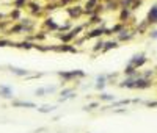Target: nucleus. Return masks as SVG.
<instances>
[{
  "instance_id": "nucleus-1",
  "label": "nucleus",
  "mask_w": 157,
  "mask_h": 133,
  "mask_svg": "<svg viewBox=\"0 0 157 133\" xmlns=\"http://www.w3.org/2000/svg\"><path fill=\"white\" fill-rule=\"evenodd\" d=\"M57 75L61 77L63 80H72V78H77V77H85V72L80 70V69H77V70H69V72H57Z\"/></svg>"
},
{
  "instance_id": "nucleus-2",
  "label": "nucleus",
  "mask_w": 157,
  "mask_h": 133,
  "mask_svg": "<svg viewBox=\"0 0 157 133\" xmlns=\"http://www.w3.org/2000/svg\"><path fill=\"white\" fill-rule=\"evenodd\" d=\"M66 13L69 14L71 19H78L85 14V9L82 7H71V8H66Z\"/></svg>"
},
{
  "instance_id": "nucleus-3",
  "label": "nucleus",
  "mask_w": 157,
  "mask_h": 133,
  "mask_svg": "<svg viewBox=\"0 0 157 133\" xmlns=\"http://www.w3.org/2000/svg\"><path fill=\"white\" fill-rule=\"evenodd\" d=\"M102 35H105V28H104V27H99V28H94V30H91L90 33H87L83 39H91V38H99V36H102Z\"/></svg>"
},
{
  "instance_id": "nucleus-4",
  "label": "nucleus",
  "mask_w": 157,
  "mask_h": 133,
  "mask_svg": "<svg viewBox=\"0 0 157 133\" xmlns=\"http://www.w3.org/2000/svg\"><path fill=\"white\" fill-rule=\"evenodd\" d=\"M145 63H146V58H145V57H143V55H140V57H138V55H135V57H134V58L131 60V63H129V64H131V66H132V68H135V69H138V68H140V66H143Z\"/></svg>"
},
{
  "instance_id": "nucleus-5",
  "label": "nucleus",
  "mask_w": 157,
  "mask_h": 133,
  "mask_svg": "<svg viewBox=\"0 0 157 133\" xmlns=\"http://www.w3.org/2000/svg\"><path fill=\"white\" fill-rule=\"evenodd\" d=\"M148 22L149 24H157V7L156 5L149 9V13H148Z\"/></svg>"
},
{
  "instance_id": "nucleus-6",
  "label": "nucleus",
  "mask_w": 157,
  "mask_h": 133,
  "mask_svg": "<svg viewBox=\"0 0 157 133\" xmlns=\"http://www.w3.org/2000/svg\"><path fill=\"white\" fill-rule=\"evenodd\" d=\"M10 70L18 77H27L30 74V70H25V69H21V68H13V66H10Z\"/></svg>"
},
{
  "instance_id": "nucleus-7",
  "label": "nucleus",
  "mask_w": 157,
  "mask_h": 133,
  "mask_svg": "<svg viewBox=\"0 0 157 133\" xmlns=\"http://www.w3.org/2000/svg\"><path fill=\"white\" fill-rule=\"evenodd\" d=\"M0 96L5 99H11L13 97V89L10 86H0Z\"/></svg>"
},
{
  "instance_id": "nucleus-8",
  "label": "nucleus",
  "mask_w": 157,
  "mask_h": 133,
  "mask_svg": "<svg viewBox=\"0 0 157 133\" xmlns=\"http://www.w3.org/2000/svg\"><path fill=\"white\" fill-rule=\"evenodd\" d=\"M44 24H46V27H47V28H50V31H57L58 30V24H57V22H55L52 17H49V19H46V22H44Z\"/></svg>"
},
{
  "instance_id": "nucleus-9",
  "label": "nucleus",
  "mask_w": 157,
  "mask_h": 133,
  "mask_svg": "<svg viewBox=\"0 0 157 133\" xmlns=\"http://www.w3.org/2000/svg\"><path fill=\"white\" fill-rule=\"evenodd\" d=\"M13 107H25V108H35L36 105L33 102H24V100H16L13 102Z\"/></svg>"
},
{
  "instance_id": "nucleus-10",
  "label": "nucleus",
  "mask_w": 157,
  "mask_h": 133,
  "mask_svg": "<svg viewBox=\"0 0 157 133\" xmlns=\"http://www.w3.org/2000/svg\"><path fill=\"white\" fill-rule=\"evenodd\" d=\"M116 47H118V42H115V41H109V42H105V44H104L102 52H107V50H110V49H116Z\"/></svg>"
},
{
  "instance_id": "nucleus-11",
  "label": "nucleus",
  "mask_w": 157,
  "mask_h": 133,
  "mask_svg": "<svg viewBox=\"0 0 157 133\" xmlns=\"http://www.w3.org/2000/svg\"><path fill=\"white\" fill-rule=\"evenodd\" d=\"M55 107H50V105H44L43 108H38V111L39 113H50V111H54Z\"/></svg>"
},
{
  "instance_id": "nucleus-12",
  "label": "nucleus",
  "mask_w": 157,
  "mask_h": 133,
  "mask_svg": "<svg viewBox=\"0 0 157 133\" xmlns=\"http://www.w3.org/2000/svg\"><path fill=\"white\" fill-rule=\"evenodd\" d=\"M25 3H27V0H14L13 5H14V8H24L25 7Z\"/></svg>"
},
{
  "instance_id": "nucleus-13",
  "label": "nucleus",
  "mask_w": 157,
  "mask_h": 133,
  "mask_svg": "<svg viewBox=\"0 0 157 133\" xmlns=\"http://www.w3.org/2000/svg\"><path fill=\"white\" fill-rule=\"evenodd\" d=\"M104 41L102 39H99L96 44H94V47H93V52H98V50H102V47H104Z\"/></svg>"
},
{
  "instance_id": "nucleus-14",
  "label": "nucleus",
  "mask_w": 157,
  "mask_h": 133,
  "mask_svg": "<svg viewBox=\"0 0 157 133\" xmlns=\"http://www.w3.org/2000/svg\"><path fill=\"white\" fill-rule=\"evenodd\" d=\"M101 100H107V102H112L115 99V96H110V94H101Z\"/></svg>"
},
{
  "instance_id": "nucleus-15",
  "label": "nucleus",
  "mask_w": 157,
  "mask_h": 133,
  "mask_svg": "<svg viewBox=\"0 0 157 133\" xmlns=\"http://www.w3.org/2000/svg\"><path fill=\"white\" fill-rule=\"evenodd\" d=\"M10 16H11V19H19V17H21V9H19V8H16L14 11H11V14H10Z\"/></svg>"
},
{
  "instance_id": "nucleus-16",
  "label": "nucleus",
  "mask_w": 157,
  "mask_h": 133,
  "mask_svg": "<svg viewBox=\"0 0 157 133\" xmlns=\"http://www.w3.org/2000/svg\"><path fill=\"white\" fill-rule=\"evenodd\" d=\"M35 94H36V96H39V97L44 96V94H46V88H39V89L35 91Z\"/></svg>"
},
{
  "instance_id": "nucleus-17",
  "label": "nucleus",
  "mask_w": 157,
  "mask_h": 133,
  "mask_svg": "<svg viewBox=\"0 0 157 133\" xmlns=\"http://www.w3.org/2000/svg\"><path fill=\"white\" fill-rule=\"evenodd\" d=\"M105 88V83H96V89H104Z\"/></svg>"
},
{
  "instance_id": "nucleus-18",
  "label": "nucleus",
  "mask_w": 157,
  "mask_h": 133,
  "mask_svg": "<svg viewBox=\"0 0 157 133\" xmlns=\"http://www.w3.org/2000/svg\"><path fill=\"white\" fill-rule=\"evenodd\" d=\"M151 38H153V39H157V30L151 31Z\"/></svg>"
},
{
  "instance_id": "nucleus-19",
  "label": "nucleus",
  "mask_w": 157,
  "mask_h": 133,
  "mask_svg": "<svg viewBox=\"0 0 157 133\" xmlns=\"http://www.w3.org/2000/svg\"><path fill=\"white\" fill-rule=\"evenodd\" d=\"M3 17H5V14H3V13H0V19H3Z\"/></svg>"
}]
</instances>
